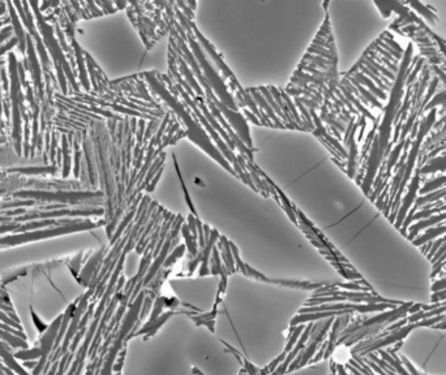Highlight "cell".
<instances>
[{"mask_svg":"<svg viewBox=\"0 0 446 375\" xmlns=\"http://www.w3.org/2000/svg\"><path fill=\"white\" fill-rule=\"evenodd\" d=\"M400 352L427 375H446V330L416 327L404 337Z\"/></svg>","mask_w":446,"mask_h":375,"instance_id":"6da1fadb","label":"cell"},{"mask_svg":"<svg viewBox=\"0 0 446 375\" xmlns=\"http://www.w3.org/2000/svg\"><path fill=\"white\" fill-rule=\"evenodd\" d=\"M144 76L145 78H146V81H148V84L151 88V90L155 91V93H157V94H158L159 97H161V98L171 107L172 111L179 116L180 119L183 120L184 124H186L187 128L186 132L188 138H190L191 141H193L196 145H198L202 150L206 151L211 158L215 159V161H217L223 168L227 169L231 175L239 177V176L236 175V172L234 171V168L231 167V164L223 158V155H222L221 151L218 150V148H215L214 144H213V141H211L210 136H207L204 128H201L200 121H197L196 115L191 111L190 107H188L186 103L180 102L179 99H178V97L170 94L169 89L166 88L165 81H162V78L159 77L155 72H146V73H144Z\"/></svg>","mask_w":446,"mask_h":375,"instance_id":"7a4b0ae2","label":"cell"},{"mask_svg":"<svg viewBox=\"0 0 446 375\" xmlns=\"http://www.w3.org/2000/svg\"><path fill=\"white\" fill-rule=\"evenodd\" d=\"M171 34L172 37L178 41V45L175 43V41L172 38H170V42H171L172 49L175 53H178L180 56L183 57L184 60L187 61V64H190V67L193 69L194 74H196L197 81H198V84L201 85V88L205 89V97L207 99H210L211 102L214 103L217 106V108L223 113V117L226 119V121L231 125V128L236 132V134L240 137V140L246 144V146L248 149H253L252 146V138H251V134H250V128H248V124H247V120L246 117L239 113L238 111H234V109L229 108L227 106L225 105L223 102H221L218 97L215 95V93L213 91V89L210 88V85L209 82L206 81L205 78L204 73H201V68L197 63V60L194 59L193 54L192 51L190 50V47L187 46L186 41H183V38L178 34V32L175 30V28H172L171 26Z\"/></svg>","mask_w":446,"mask_h":375,"instance_id":"3957f363","label":"cell"},{"mask_svg":"<svg viewBox=\"0 0 446 375\" xmlns=\"http://www.w3.org/2000/svg\"><path fill=\"white\" fill-rule=\"evenodd\" d=\"M175 12H176V18L179 20V22L182 24V26H183V29L187 33V42H190V47L192 49V51H193L194 59L197 60V63H198L201 69L204 70V76L205 78H206L207 82H209V85H210V88L213 89V91H214L215 95H217L218 99H219L221 102L225 103L229 108L234 109V111H238L239 106H238V103L235 102V99L232 98V95L230 94V91L227 90V88H226V85L223 84V80L221 78V76L217 73V70H215L214 68L211 67L210 63L207 61L205 55L202 54L200 43L197 42L196 37H194L193 32H192V29H191L190 26V22H188V20L184 17L183 12L180 11L179 8H175Z\"/></svg>","mask_w":446,"mask_h":375,"instance_id":"277c9868","label":"cell"},{"mask_svg":"<svg viewBox=\"0 0 446 375\" xmlns=\"http://www.w3.org/2000/svg\"><path fill=\"white\" fill-rule=\"evenodd\" d=\"M188 22H190L191 29L193 30V34H194V37H196L197 42L200 43V45L202 46V47H204L205 50H206L207 54H209V56L211 57V60H213V61H214V63L217 64V67L219 68V69H221L222 72H223V77L230 78V81H231V82H234V85L238 84L239 81L236 80L235 76H234V73H232L231 70H230V68L227 67V65H226L225 63H223V60H222L221 55H219V54H218L217 51H215L214 47H213V46L210 45V42H209V41H207V39L205 38L204 35L201 34L200 30L197 29L196 24H194L193 21H188Z\"/></svg>","mask_w":446,"mask_h":375,"instance_id":"5b68a950","label":"cell"},{"mask_svg":"<svg viewBox=\"0 0 446 375\" xmlns=\"http://www.w3.org/2000/svg\"><path fill=\"white\" fill-rule=\"evenodd\" d=\"M170 54H171L172 56L176 59V61H178V67H179V70L182 72V74L184 76V78H186L187 84L190 85L191 89H192V90L196 93L197 97L205 98V91L202 90L201 85L198 84V81L194 78L193 73H192V70H191L190 67H188V64H187L186 60L180 56L179 54H176L175 51H174V49H171V47H170Z\"/></svg>","mask_w":446,"mask_h":375,"instance_id":"8992f818","label":"cell"},{"mask_svg":"<svg viewBox=\"0 0 446 375\" xmlns=\"http://www.w3.org/2000/svg\"><path fill=\"white\" fill-rule=\"evenodd\" d=\"M247 91L251 93V97H252L253 101L256 102L257 107L260 108V111H262V112H266L267 117H269L270 120H273V124H274V126H277V128H286V125L283 124V121H282V120L279 119L277 115H275L274 109L271 108L270 105H269V103L265 101V98H263L262 94H261L260 91H258V89H248Z\"/></svg>","mask_w":446,"mask_h":375,"instance_id":"52a82bcc","label":"cell"},{"mask_svg":"<svg viewBox=\"0 0 446 375\" xmlns=\"http://www.w3.org/2000/svg\"><path fill=\"white\" fill-rule=\"evenodd\" d=\"M218 249L221 250L222 253V260H223V265L226 266L229 273L235 272V263H234V256H232L231 246H230V241L223 236H219V248Z\"/></svg>","mask_w":446,"mask_h":375,"instance_id":"ba28073f","label":"cell"},{"mask_svg":"<svg viewBox=\"0 0 446 375\" xmlns=\"http://www.w3.org/2000/svg\"><path fill=\"white\" fill-rule=\"evenodd\" d=\"M182 233H183L184 239H186L184 245L187 246V250L190 252V257L191 258H196V256L198 254V240L192 235V232H191L187 223H183V225H182Z\"/></svg>","mask_w":446,"mask_h":375,"instance_id":"9c48e42d","label":"cell"},{"mask_svg":"<svg viewBox=\"0 0 446 375\" xmlns=\"http://www.w3.org/2000/svg\"><path fill=\"white\" fill-rule=\"evenodd\" d=\"M258 91H260L261 94H262V97L265 98V101H266V102L270 105L271 108L274 109V112L277 113L278 117L282 120H285V123H288V119L286 117V115L283 113V111L281 109V107H279V106L277 105V102L274 101V98H273V95H271L269 88H263V86H261V88H258ZM288 125H290V123H288ZM292 128H294V126H292Z\"/></svg>","mask_w":446,"mask_h":375,"instance_id":"30bf717a","label":"cell"},{"mask_svg":"<svg viewBox=\"0 0 446 375\" xmlns=\"http://www.w3.org/2000/svg\"><path fill=\"white\" fill-rule=\"evenodd\" d=\"M172 161H174V164H175V171H176V173H178V177H179L180 185H182V190H183L184 198H186L187 205H188V207H190L191 214L194 215V216H196V217H198V216H197V211H196V209H194L193 202H192V200H191L190 193H188V190H187L186 182H184V180H183V176H182V172H180V167H179V164H178V161H176L175 155H172Z\"/></svg>","mask_w":446,"mask_h":375,"instance_id":"8fae6325","label":"cell"},{"mask_svg":"<svg viewBox=\"0 0 446 375\" xmlns=\"http://www.w3.org/2000/svg\"><path fill=\"white\" fill-rule=\"evenodd\" d=\"M274 190H275V192H277L278 197H279V200H281L282 209H283V210L286 211V214H287L288 216H290V219H291V220H292V223H295V224H298V217H296V215H295L296 214V213H295V207L292 206L291 202H290L287 197L285 196V193H283V192H282V190L279 189L278 186H274Z\"/></svg>","mask_w":446,"mask_h":375,"instance_id":"7c38bea8","label":"cell"},{"mask_svg":"<svg viewBox=\"0 0 446 375\" xmlns=\"http://www.w3.org/2000/svg\"><path fill=\"white\" fill-rule=\"evenodd\" d=\"M186 250H187V246L184 245V244H182V245H178L176 248H174V249L171 250V254H170V256L166 258V261H165V263H163V267H162V268H166V270L170 268V267H171L172 265L176 262V261L184 256Z\"/></svg>","mask_w":446,"mask_h":375,"instance_id":"4fadbf2b","label":"cell"},{"mask_svg":"<svg viewBox=\"0 0 446 375\" xmlns=\"http://www.w3.org/2000/svg\"><path fill=\"white\" fill-rule=\"evenodd\" d=\"M308 54H312V55L315 54V55H317V56L323 57V59H326V60H330V59H333V57L335 59V56L331 55L329 50L322 49V47H317V46H313V45H311V47L308 49Z\"/></svg>","mask_w":446,"mask_h":375,"instance_id":"5bb4252c","label":"cell"},{"mask_svg":"<svg viewBox=\"0 0 446 375\" xmlns=\"http://www.w3.org/2000/svg\"><path fill=\"white\" fill-rule=\"evenodd\" d=\"M230 246H231L232 256H234V258H235L236 266L239 267L240 270H242V272L244 273L246 276H248V270H247V265L244 262H243L242 260H240V254H239V250H238V248H236V246L234 245L232 242H230Z\"/></svg>","mask_w":446,"mask_h":375,"instance_id":"9a60e30c","label":"cell"},{"mask_svg":"<svg viewBox=\"0 0 446 375\" xmlns=\"http://www.w3.org/2000/svg\"><path fill=\"white\" fill-rule=\"evenodd\" d=\"M137 125H138V129L136 130V141H137V145H140V146H144V136H145V130H146L145 120L144 119L138 120Z\"/></svg>","mask_w":446,"mask_h":375,"instance_id":"2e32d148","label":"cell"},{"mask_svg":"<svg viewBox=\"0 0 446 375\" xmlns=\"http://www.w3.org/2000/svg\"><path fill=\"white\" fill-rule=\"evenodd\" d=\"M175 5H176V7H180V8H182V9H183L184 17H186L187 20H188V21H192V20H193V17H194L193 11H192V9H191V8L188 7V5H187V3H184V1H178V3H176Z\"/></svg>","mask_w":446,"mask_h":375,"instance_id":"e0dca14e","label":"cell"},{"mask_svg":"<svg viewBox=\"0 0 446 375\" xmlns=\"http://www.w3.org/2000/svg\"><path fill=\"white\" fill-rule=\"evenodd\" d=\"M191 318H192V321H194L198 326H200V324H204V326H206L207 328H209V331L214 332V319H200L197 318V317H191Z\"/></svg>","mask_w":446,"mask_h":375,"instance_id":"ac0fdd59","label":"cell"},{"mask_svg":"<svg viewBox=\"0 0 446 375\" xmlns=\"http://www.w3.org/2000/svg\"><path fill=\"white\" fill-rule=\"evenodd\" d=\"M299 98V101L303 103V105L306 106L308 109H319L320 108V105L316 102V101H312V99H308L306 97H296Z\"/></svg>","mask_w":446,"mask_h":375,"instance_id":"d6986e66","label":"cell"},{"mask_svg":"<svg viewBox=\"0 0 446 375\" xmlns=\"http://www.w3.org/2000/svg\"><path fill=\"white\" fill-rule=\"evenodd\" d=\"M162 172H163V168L159 169V171L157 172V175H155L154 177H153V179H151L150 184H149V185L146 186V189H145V190H146V192H148V193H151V192H154L155 185H157V182H158V181H159V179H161Z\"/></svg>","mask_w":446,"mask_h":375,"instance_id":"ffe728a7","label":"cell"},{"mask_svg":"<svg viewBox=\"0 0 446 375\" xmlns=\"http://www.w3.org/2000/svg\"><path fill=\"white\" fill-rule=\"evenodd\" d=\"M243 111H244V115H246L247 119H250L251 121L256 124V125H261L260 120L257 119L256 116H255V113L251 112V109H248V107H244V108H243Z\"/></svg>","mask_w":446,"mask_h":375,"instance_id":"44dd1931","label":"cell"},{"mask_svg":"<svg viewBox=\"0 0 446 375\" xmlns=\"http://www.w3.org/2000/svg\"><path fill=\"white\" fill-rule=\"evenodd\" d=\"M184 136H187L186 130L179 129V130H178V133L174 134V137H172V140H171V142H170V145L176 144V142H178V140H179V138H182V137H184Z\"/></svg>","mask_w":446,"mask_h":375,"instance_id":"7402d4cb","label":"cell"},{"mask_svg":"<svg viewBox=\"0 0 446 375\" xmlns=\"http://www.w3.org/2000/svg\"><path fill=\"white\" fill-rule=\"evenodd\" d=\"M116 5H118V7H120V8H124V7H127V5H128V3H116Z\"/></svg>","mask_w":446,"mask_h":375,"instance_id":"603a6c76","label":"cell"}]
</instances>
